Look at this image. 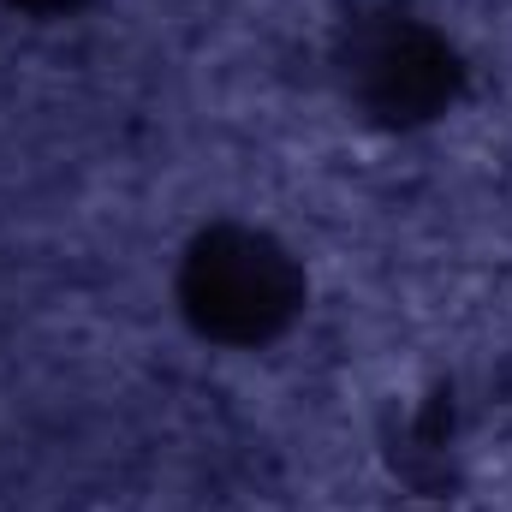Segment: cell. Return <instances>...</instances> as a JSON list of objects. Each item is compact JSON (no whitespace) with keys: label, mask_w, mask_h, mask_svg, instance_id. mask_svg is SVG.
Returning <instances> with one entry per match:
<instances>
[{"label":"cell","mask_w":512,"mask_h":512,"mask_svg":"<svg viewBox=\"0 0 512 512\" xmlns=\"http://www.w3.org/2000/svg\"><path fill=\"white\" fill-rule=\"evenodd\" d=\"M352 90L382 126H423L441 120L459 96L453 48L423 24H382L352 54Z\"/></svg>","instance_id":"7a4b0ae2"},{"label":"cell","mask_w":512,"mask_h":512,"mask_svg":"<svg viewBox=\"0 0 512 512\" xmlns=\"http://www.w3.org/2000/svg\"><path fill=\"white\" fill-rule=\"evenodd\" d=\"M18 12H30V18H66V12H78L84 0H12Z\"/></svg>","instance_id":"3957f363"},{"label":"cell","mask_w":512,"mask_h":512,"mask_svg":"<svg viewBox=\"0 0 512 512\" xmlns=\"http://www.w3.org/2000/svg\"><path fill=\"white\" fill-rule=\"evenodd\" d=\"M173 298H179V316L203 340L256 352L304 316L310 280H304V262L274 233L245 227V221H215L185 245Z\"/></svg>","instance_id":"6da1fadb"}]
</instances>
